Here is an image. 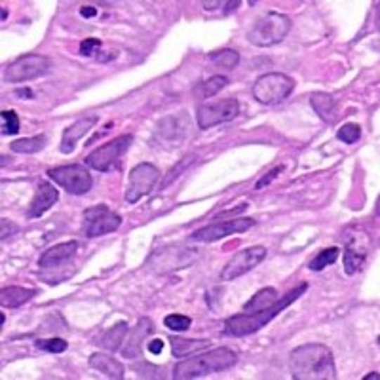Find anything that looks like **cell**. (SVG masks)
<instances>
[{
    "label": "cell",
    "mask_w": 380,
    "mask_h": 380,
    "mask_svg": "<svg viewBox=\"0 0 380 380\" xmlns=\"http://www.w3.org/2000/svg\"><path fill=\"white\" fill-rule=\"evenodd\" d=\"M48 177L65 188L69 194L80 196V194L90 192L93 187V179H91L90 171L80 164H71V166H59V168L48 169Z\"/></svg>",
    "instance_id": "ba28073f"
},
{
    "label": "cell",
    "mask_w": 380,
    "mask_h": 380,
    "mask_svg": "<svg viewBox=\"0 0 380 380\" xmlns=\"http://www.w3.org/2000/svg\"><path fill=\"white\" fill-rule=\"evenodd\" d=\"M339 139L342 143H346V145H354L358 139L361 137V128L358 124H344L341 129H339Z\"/></svg>",
    "instance_id": "1f68e13d"
},
{
    "label": "cell",
    "mask_w": 380,
    "mask_h": 380,
    "mask_svg": "<svg viewBox=\"0 0 380 380\" xmlns=\"http://www.w3.org/2000/svg\"><path fill=\"white\" fill-rule=\"evenodd\" d=\"M150 331H152V322L147 320V317L137 323L136 329L128 331L129 339L126 341L128 342V348L124 350V355H126V358H137V355L141 354V342L147 339Z\"/></svg>",
    "instance_id": "44dd1931"
},
{
    "label": "cell",
    "mask_w": 380,
    "mask_h": 380,
    "mask_svg": "<svg viewBox=\"0 0 380 380\" xmlns=\"http://www.w3.org/2000/svg\"><path fill=\"white\" fill-rule=\"evenodd\" d=\"M255 226V219L251 217H244V219H232V221H223V223H215V225L204 226L200 230H196L192 234L194 242H219V240L226 238V236H232V234H242L247 232L249 228Z\"/></svg>",
    "instance_id": "4fadbf2b"
},
{
    "label": "cell",
    "mask_w": 380,
    "mask_h": 380,
    "mask_svg": "<svg viewBox=\"0 0 380 380\" xmlns=\"http://www.w3.org/2000/svg\"><path fill=\"white\" fill-rule=\"evenodd\" d=\"M291 31V20L285 13L266 12L255 20L251 31L247 32V40L257 48H270L284 42Z\"/></svg>",
    "instance_id": "277c9868"
},
{
    "label": "cell",
    "mask_w": 380,
    "mask_h": 380,
    "mask_svg": "<svg viewBox=\"0 0 380 380\" xmlns=\"http://www.w3.org/2000/svg\"><path fill=\"white\" fill-rule=\"evenodd\" d=\"M211 63H215L217 67H223V69H234L236 65L240 63V53L236 50H221V52H213L209 55Z\"/></svg>",
    "instance_id": "f1b7e54d"
},
{
    "label": "cell",
    "mask_w": 380,
    "mask_h": 380,
    "mask_svg": "<svg viewBox=\"0 0 380 380\" xmlns=\"http://www.w3.org/2000/svg\"><path fill=\"white\" fill-rule=\"evenodd\" d=\"M97 120H99L97 114H90V117L80 118V120H77L72 126H69V128L63 131V139H61V147H59V150H61L63 155H71L72 150H74V147H77V143L80 141L93 126H96Z\"/></svg>",
    "instance_id": "2e32d148"
},
{
    "label": "cell",
    "mask_w": 380,
    "mask_h": 380,
    "mask_svg": "<svg viewBox=\"0 0 380 380\" xmlns=\"http://www.w3.org/2000/svg\"><path fill=\"white\" fill-rule=\"evenodd\" d=\"M80 15H82V18H96V15H97V8H93V6H82V8H80Z\"/></svg>",
    "instance_id": "d590c367"
},
{
    "label": "cell",
    "mask_w": 380,
    "mask_h": 380,
    "mask_svg": "<svg viewBox=\"0 0 380 380\" xmlns=\"http://www.w3.org/2000/svg\"><path fill=\"white\" fill-rule=\"evenodd\" d=\"M101 48V40L99 39H86L82 44H80V53L86 55V58H90L93 53L97 52Z\"/></svg>",
    "instance_id": "d6a6232c"
},
{
    "label": "cell",
    "mask_w": 380,
    "mask_h": 380,
    "mask_svg": "<svg viewBox=\"0 0 380 380\" xmlns=\"http://www.w3.org/2000/svg\"><path fill=\"white\" fill-rule=\"evenodd\" d=\"M160 177V169L156 168L155 164H139L131 169L128 175V185H126V202L128 204H137L143 196L150 194L155 188L156 181Z\"/></svg>",
    "instance_id": "8fae6325"
},
{
    "label": "cell",
    "mask_w": 380,
    "mask_h": 380,
    "mask_svg": "<svg viewBox=\"0 0 380 380\" xmlns=\"http://www.w3.org/2000/svg\"><path fill=\"white\" fill-rule=\"evenodd\" d=\"M131 141H133V137L128 136V133L114 137L112 141L105 143V145H101V147L86 156V166L91 169H97V171L114 169L122 160V156L128 152Z\"/></svg>",
    "instance_id": "8992f818"
},
{
    "label": "cell",
    "mask_w": 380,
    "mask_h": 380,
    "mask_svg": "<svg viewBox=\"0 0 380 380\" xmlns=\"http://www.w3.org/2000/svg\"><path fill=\"white\" fill-rule=\"evenodd\" d=\"M50 69H52V59L40 53H29L8 65L4 71V80L10 84H20V82L44 77L50 72Z\"/></svg>",
    "instance_id": "52a82bcc"
},
{
    "label": "cell",
    "mask_w": 380,
    "mask_h": 380,
    "mask_svg": "<svg viewBox=\"0 0 380 380\" xmlns=\"http://www.w3.org/2000/svg\"><path fill=\"white\" fill-rule=\"evenodd\" d=\"M147 348L150 354H160L162 350H164V341H162V339H155V341L148 342Z\"/></svg>",
    "instance_id": "836d02e7"
},
{
    "label": "cell",
    "mask_w": 380,
    "mask_h": 380,
    "mask_svg": "<svg viewBox=\"0 0 380 380\" xmlns=\"http://www.w3.org/2000/svg\"><path fill=\"white\" fill-rule=\"evenodd\" d=\"M46 143H48L46 136L23 137V139L13 141L10 148H12L13 152H18V155H37V152H40L46 147Z\"/></svg>",
    "instance_id": "cb8c5ba5"
},
{
    "label": "cell",
    "mask_w": 380,
    "mask_h": 380,
    "mask_svg": "<svg viewBox=\"0 0 380 380\" xmlns=\"http://www.w3.org/2000/svg\"><path fill=\"white\" fill-rule=\"evenodd\" d=\"M277 301H280V293L274 287H264L251 296V301L244 306V312H257V310L268 308Z\"/></svg>",
    "instance_id": "7402d4cb"
},
{
    "label": "cell",
    "mask_w": 380,
    "mask_h": 380,
    "mask_svg": "<svg viewBox=\"0 0 380 380\" xmlns=\"http://www.w3.org/2000/svg\"><path fill=\"white\" fill-rule=\"evenodd\" d=\"M240 103L238 99L234 97H226V99H219L215 103L200 105L196 110V122L202 129H209L213 126L219 124H226L238 117Z\"/></svg>",
    "instance_id": "30bf717a"
},
{
    "label": "cell",
    "mask_w": 380,
    "mask_h": 380,
    "mask_svg": "<svg viewBox=\"0 0 380 380\" xmlns=\"http://www.w3.org/2000/svg\"><path fill=\"white\" fill-rule=\"evenodd\" d=\"M58 188L53 187L52 183H48V181L39 183L37 192L32 196L29 209H27V219H39V217H42L48 209H52V206L58 202Z\"/></svg>",
    "instance_id": "5bb4252c"
},
{
    "label": "cell",
    "mask_w": 380,
    "mask_h": 380,
    "mask_svg": "<svg viewBox=\"0 0 380 380\" xmlns=\"http://www.w3.org/2000/svg\"><path fill=\"white\" fill-rule=\"evenodd\" d=\"M280 171H282V168H276V169H272V171L268 175H264L263 179H261L257 183V188H263L264 185H268V183H270V181L274 179V177H276V173H280Z\"/></svg>",
    "instance_id": "e575fe53"
},
{
    "label": "cell",
    "mask_w": 380,
    "mask_h": 380,
    "mask_svg": "<svg viewBox=\"0 0 380 380\" xmlns=\"http://www.w3.org/2000/svg\"><path fill=\"white\" fill-rule=\"evenodd\" d=\"M226 84H228V78L215 74V77H211L209 80H206L196 91H198V96H200L202 99H207V97L217 96L223 88H226Z\"/></svg>",
    "instance_id": "4316f807"
},
{
    "label": "cell",
    "mask_w": 380,
    "mask_h": 380,
    "mask_svg": "<svg viewBox=\"0 0 380 380\" xmlns=\"http://www.w3.org/2000/svg\"><path fill=\"white\" fill-rule=\"evenodd\" d=\"M0 129H2V136H15L20 131V117L15 110L0 112Z\"/></svg>",
    "instance_id": "83f0119b"
},
{
    "label": "cell",
    "mask_w": 380,
    "mask_h": 380,
    "mask_svg": "<svg viewBox=\"0 0 380 380\" xmlns=\"http://www.w3.org/2000/svg\"><path fill=\"white\" fill-rule=\"evenodd\" d=\"M78 251V242L71 240V242H63L50 247L48 251H44L39 258L40 268H59L65 263H69Z\"/></svg>",
    "instance_id": "9a60e30c"
},
{
    "label": "cell",
    "mask_w": 380,
    "mask_h": 380,
    "mask_svg": "<svg viewBox=\"0 0 380 380\" xmlns=\"http://www.w3.org/2000/svg\"><path fill=\"white\" fill-rule=\"evenodd\" d=\"M120 225H122V217L105 204L88 207L84 211L82 226H84V234L88 238H99L105 234L114 232L120 228Z\"/></svg>",
    "instance_id": "9c48e42d"
},
{
    "label": "cell",
    "mask_w": 380,
    "mask_h": 380,
    "mask_svg": "<svg viewBox=\"0 0 380 380\" xmlns=\"http://www.w3.org/2000/svg\"><path fill=\"white\" fill-rule=\"evenodd\" d=\"M376 379H379V373L367 374V376H365V379H363V380H376Z\"/></svg>",
    "instance_id": "74e56055"
},
{
    "label": "cell",
    "mask_w": 380,
    "mask_h": 380,
    "mask_svg": "<svg viewBox=\"0 0 380 380\" xmlns=\"http://www.w3.org/2000/svg\"><path fill=\"white\" fill-rule=\"evenodd\" d=\"M289 367L296 380H335L333 352L325 344H303L289 354Z\"/></svg>",
    "instance_id": "6da1fadb"
},
{
    "label": "cell",
    "mask_w": 380,
    "mask_h": 380,
    "mask_svg": "<svg viewBox=\"0 0 380 380\" xmlns=\"http://www.w3.org/2000/svg\"><path fill=\"white\" fill-rule=\"evenodd\" d=\"M295 90V80L284 72H268L257 78L253 86V97L261 105H277L291 96Z\"/></svg>",
    "instance_id": "5b68a950"
},
{
    "label": "cell",
    "mask_w": 380,
    "mask_h": 380,
    "mask_svg": "<svg viewBox=\"0 0 380 380\" xmlns=\"http://www.w3.org/2000/svg\"><path fill=\"white\" fill-rule=\"evenodd\" d=\"M34 346L40 350H44V352H50V354H61L65 350L69 348V342L63 341V339H58V336H53V339H40V341L34 342Z\"/></svg>",
    "instance_id": "f546056e"
},
{
    "label": "cell",
    "mask_w": 380,
    "mask_h": 380,
    "mask_svg": "<svg viewBox=\"0 0 380 380\" xmlns=\"http://www.w3.org/2000/svg\"><path fill=\"white\" fill-rule=\"evenodd\" d=\"M15 96L18 97H27V99H32L34 97V93H32L29 88H23V90H15Z\"/></svg>",
    "instance_id": "8d00e7d4"
},
{
    "label": "cell",
    "mask_w": 380,
    "mask_h": 380,
    "mask_svg": "<svg viewBox=\"0 0 380 380\" xmlns=\"http://www.w3.org/2000/svg\"><path fill=\"white\" fill-rule=\"evenodd\" d=\"M236 361H238V354L230 348L209 350L206 354L192 355L188 360L179 361L173 369V379H202V376H207V374L221 373V371L234 367Z\"/></svg>",
    "instance_id": "3957f363"
},
{
    "label": "cell",
    "mask_w": 380,
    "mask_h": 380,
    "mask_svg": "<svg viewBox=\"0 0 380 380\" xmlns=\"http://www.w3.org/2000/svg\"><path fill=\"white\" fill-rule=\"evenodd\" d=\"M90 367L99 371V373H103L105 376H109V379H117L122 380L124 379V365L114 358H110L107 354H91L90 358Z\"/></svg>",
    "instance_id": "ffe728a7"
},
{
    "label": "cell",
    "mask_w": 380,
    "mask_h": 380,
    "mask_svg": "<svg viewBox=\"0 0 380 380\" xmlns=\"http://www.w3.org/2000/svg\"><path fill=\"white\" fill-rule=\"evenodd\" d=\"M310 105L316 110V114L322 118L323 122L333 124L336 120V103L333 97L325 91H314L310 96Z\"/></svg>",
    "instance_id": "ac0fdd59"
},
{
    "label": "cell",
    "mask_w": 380,
    "mask_h": 380,
    "mask_svg": "<svg viewBox=\"0 0 380 380\" xmlns=\"http://www.w3.org/2000/svg\"><path fill=\"white\" fill-rule=\"evenodd\" d=\"M171 348L177 358H187L200 350L209 348V341H188V339H171Z\"/></svg>",
    "instance_id": "d4e9b609"
},
{
    "label": "cell",
    "mask_w": 380,
    "mask_h": 380,
    "mask_svg": "<svg viewBox=\"0 0 380 380\" xmlns=\"http://www.w3.org/2000/svg\"><path fill=\"white\" fill-rule=\"evenodd\" d=\"M308 289V284H301L293 291H289L285 296H280V301L274 303L268 308L257 310V312H242L236 316L228 317L225 322V335L228 336H247L251 333H257L263 327H266V323H270L276 316H280L287 306L299 301L304 295V291Z\"/></svg>",
    "instance_id": "7a4b0ae2"
},
{
    "label": "cell",
    "mask_w": 380,
    "mask_h": 380,
    "mask_svg": "<svg viewBox=\"0 0 380 380\" xmlns=\"http://www.w3.org/2000/svg\"><path fill=\"white\" fill-rule=\"evenodd\" d=\"M8 18V12H6V8H2V21L6 20Z\"/></svg>",
    "instance_id": "f35d334b"
},
{
    "label": "cell",
    "mask_w": 380,
    "mask_h": 380,
    "mask_svg": "<svg viewBox=\"0 0 380 380\" xmlns=\"http://www.w3.org/2000/svg\"><path fill=\"white\" fill-rule=\"evenodd\" d=\"M126 336H128V323L120 322L105 333L99 344H101L105 350H109V352H118L120 344H122Z\"/></svg>",
    "instance_id": "603a6c76"
},
{
    "label": "cell",
    "mask_w": 380,
    "mask_h": 380,
    "mask_svg": "<svg viewBox=\"0 0 380 380\" xmlns=\"http://www.w3.org/2000/svg\"><path fill=\"white\" fill-rule=\"evenodd\" d=\"M164 325L169 329V331H187L192 325V320L188 316H183V314H169V316L164 317Z\"/></svg>",
    "instance_id": "4dcf8cb0"
},
{
    "label": "cell",
    "mask_w": 380,
    "mask_h": 380,
    "mask_svg": "<svg viewBox=\"0 0 380 380\" xmlns=\"http://www.w3.org/2000/svg\"><path fill=\"white\" fill-rule=\"evenodd\" d=\"M339 255H341V249L336 247V245H333V247H327V249H323V251H320L316 255V257L312 258L308 264V268L312 272H320L323 270L325 266H329V264H333L339 258Z\"/></svg>",
    "instance_id": "484cf974"
},
{
    "label": "cell",
    "mask_w": 380,
    "mask_h": 380,
    "mask_svg": "<svg viewBox=\"0 0 380 380\" xmlns=\"http://www.w3.org/2000/svg\"><path fill=\"white\" fill-rule=\"evenodd\" d=\"M264 258H266V247L263 245H253V247L242 249L225 264V268L221 272V282H232L236 277L244 276L263 263Z\"/></svg>",
    "instance_id": "7c38bea8"
},
{
    "label": "cell",
    "mask_w": 380,
    "mask_h": 380,
    "mask_svg": "<svg viewBox=\"0 0 380 380\" xmlns=\"http://www.w3.org/2000/svg\"><path fill=\"white\" fill-rule=\"evenodd\" d=\"M365 257H367V244H358V236L348 240L346 251H344V272L348 276H354L355 272H360L365 264Z\"/></svg>",
    "instance_id": "e0dca14e"
},
{
    "label": "cell",
    "mask_w": 380,
    "mask_h": 380,
    "mask_svg": "<svg viewBox=\"0 0 380 380\" xmlns=\"http://www.w3.org/2000/svg\"><path fill=\"white\" fill-rule=\"evenodd\" d=\"M34 295H37V289L10 285V287H2V291H0V304L4 308H20L21 304L29 303Z\"/></svg>",
    "instance_id": "d6986e66"
}]
</instances>
